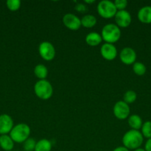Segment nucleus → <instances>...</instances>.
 <instances>
[{"mask_svg": "<svg viewBox=\"0 0 151 151\" xmlns=\"http://www.w3.org/2000/svg\"><path fill=\"white\" fill-rule=\"evenodd\" d=\"M11 151H18V150H11Z\"/></svg>", "mask_w": 151, "mask_h": 151, "instance_id": "7c9ffc66", "label": "nucleus"}, {"mask_svg": "<svg viewBox=\"0 0 151 151\" xmlns=\"http://www.w3.org/2000/svg\"><path fill=\"white\" fill-rule=\"evenodd\" d=\"M36 95L42 100H47L53 96V88L47 80H38L34 85Z\"/></svg>", "mask_w": 151, "mask_h": 151, "instance_id": "20e7f679", "label": "nucleus"}, {"mask_svg": "<svg viewBox=\"0 0 151 151\" xmlns=\"http://www.w3.org/2000/svg\"><path fill=\"white\" fill-rule=\"evenodd\" d=\"M144 137L142 133L136 130H130L124 134L122 137V144L124 147L130 150L139 148L143 144Z\"/></svg>", "mask_w": 151, "mask_h": 151, "instance_id": "f257e3e1", "label": "nucleus"}, {"mask_svg": "<svg viewBox=\"0 0 151 151\" xmlns=\"http://www.w3.org/2000/svg\"><path fill=\"white\" fill-rule=\"evenodd\" d=\"M100 52L102 58L109 61L115 60L118 55V51L115 45L109 43H105L101 47Z\"/></svg>", "mask_w": 151, "mask_h": 151, "instance_id": "9b49d317", "label": "nucleus"}, {"mask_svg": "<svg viewBox=\"0 0 151 151\" xmlns=\"http://www.w3.org/2000/svg\"><path fill=\"white\" fill-rule=\"evenodd\" d=\"M34 75L39 80H45L48 75V69L44 64H37L34 68Z\"/></svg>", "mask_w": 151, "mask_h": 151, "instance_id": "6ab92c4d", "label": "nucleus"}, {"mask_svg": "<svg viewBox=\"0 0 151 151\" xmlns=\"http://www.w3.org/2000/svg\"><path fill=\"white\" fill-rule=\"evenodd\" d=\"M113 151H130L127 148H126L124 146H119V147H115Z\"/></svg>", "mask_w": 151, "mask_h": 151, "instance_id": "cd10ccee", "label": "nucleus"}, {"mask_svg": "<svg viewBox=\"0 0 151 151\" xmlns=\"http://www.w3.org/2000/svg\"><path fill=\"white\" fill-rule=\"evenodd\" d=\"M97 23V19L94 16L90 14L85 15L81 19V26L85 28H92L96 26Z\"/></svg>", "mask_w": 151, "mask_h": 151, "instance_id": "a211bd4d", "label": "nucleus"}, {"mask_svg": "<svg viewBox=\"0 0 151 151\" xmlns=\"http://www.w3.org/2000/svg\"><path fill=\"white\" fill-rule=\"evenodd\" d=\"M114 19H115V24L119 28L127 27L130 26L132 22L131 15L126 10L117 11L115 16H114Z\"/></svg>", "mask_w": 151, "mask_h": 151, "instance_id": "1a4fd4ad", "label": "nucleus"}, {"mask_svg": "<svg viewBox=\"0 0 151 151\" xmlns=\"http://www.w3.org/2000/svg\"><path fill=\"white\" fill-rule=\"evenodd\" d=\"M138 19L143 24H151V6H144L139 10Z\"/></svg>", "mask_w": 151, "mask_h": 151, "instance_id": "ddd939ff", "label": "nucleus"}, {"mask_svg": "<svg viewBox=\"0 0 151 151\" xmlns=\"http://www.w3.org/2000/svg\"><path fill=\"white\" fill-rule=\"evenodd\" d=\"M13 128V120L8 114L0 115V135L7 134Z\"/></svg>", "mask_w": 151, "mask_h": 151, "instance_id": "f8f14e48", "label": "nucleus"}, {"mask_svg": "<svg viewBox=\"0 0 151 151\" xmlns=\"http://www.w3.org/2000/svg\"><path fill=\"white\" fill-rule=\"evenodd\" d=\"M30 128L25 123H19L13 126L10 132V137L14 142L24 143L30 135Z\"/></svg>", "mask_w": 151, "mask_h": 151, "instance_id": "7ed1b4c3", "label": "nucleus"}, {"mask_svg": "<svg viewBox=\"0 0 151 151\" xmlns=\"http://www.w3.org/2000/svg\"><path fill=\"white\" fill-rule=\"evenodd\" d=\"M136 99H137V94L136 91H133V90L127 91L123 96V101L128 105L134 103Z\"/></svg>", "mask_w": 151, "mask_h": 151, "instance_id": "412c9836", "label": "nucleus"}, {"mask_svg": "<svg viewBox=\"0 0 151 151\" xmlns=\"http://www.w3.org/2000/svg\"><path fill=\"white\" fill-rule=\"evenodd\" d=\"M97 12L99 16L103 19H110L114 18L117 10L113 1L109 0H102L97 5Z\"/></svg>", "mask_w": 151, "mask_h": 151, "instance_id": "39448f33", "label": "nucleus"}, {"mask_svg": "<svg viewBox=\"0 0 151 151\" xmlns=\"http://www.w3.org/2000/svg\"><path fill=\"white\" fill-rule=\"evenodd\" d=\"M136 52L131 47H124L119 53L120 60L125 65H132L136 62Z\"/></svg>", "mask_w": 151, "mask_h": 151, "instance_id": "9d476101", "label": "nucleus"}, {"mask_svg": "<svg viewBox=\"0 0 151 151\" xmlns=\"http://www.w3.org/2000/svg\"><path fill=\"white\" fill-rule=\"evenodd\" d=\"M36 145V142L34 139L28 138L25 142L23 143V147L25 151H34Z\"/></svg>", "mask_w": 151, "mask_h": 151, "instance_id": "b1692460", "label": "nucleus"}, {"mask_svg": "<svg viewBox=\"0 0 151 151\" xmlns=\"http://www.w3.org/2000/svg\"><path fill=\"white\" fill-rule=\"evenodd\" d=\"M74 9H75L77 12H78V13H85V12L88 10V9H87V5L84 4H82V3H78V4L75 6Z\"/></svg>", "mask_w": 151, "mask_h": 151, "instance_id": "a878e982", "label": "nucleus"}, {"mask_svg": "<svg viewBox=\"0 0 151 151\" xmlns=\"http://www.w3.org/2000/svg\"><path fill=\"white\" fill-rule=\"evenodd\" d=\"M141 133L144 138L151 139V121H146L144 122L141 128Z\"/></svg>", "mask_w": 151, "mask_h": 151, "instance_id": "4be33fe9", "label": "nucleus"}, {"mask_svg": "<svg viewBox=\"0 0 151 151\" xmlns=\"http://www.w3.org/2000/svg\"><path fill=\"white\" fill-rule=\"evenodd\" d=\"M38 53L43 60L51 61L56 56V50L53 44L49 41H42L38 46Z\"/></svg>", "mask_w": 151, "mask_h": 151, "instance_id": "423d86ee", "label": "nucleus"}, {"mask_svg": "<svg viewBox=\"0 0 151 151\" xmlns=\"http://www.w3.org/2000/svg\"><path fill=\"white\" fill-rule=\"evenodd\" d=\"M113 3L115 4L117 11L125 10L126 7H127V4H128L127 0H115Z\"/></svg>", "mask_w": 151, "mask_h": 151, "instance_id": "393cba45", "label": "nucleus"}, {"mask_svg": "<svg viewBox=\"0 0 151 151\" xmlns=\"http://www.w3.org/2000/svg\"><path fill=\"white\" fill-rule=\"evenodd\" d=\"M127 119H128V125L131 129L139 131V129L142 128L143 121L140 116L137 114H133L129 116Z\"/></svg>", "mask_w": 151, "mask_h": 151, "instance_id": "dca6fc26", "label": "nucleus"}, {"mask_svg": "<svg viewBox=\"0 0 151 151\" xmlns=\"http://www.w3.org/2000/svg\"><path fill=\"white\" fill-rule=\"evenodd\" d=\"M133 71L138 76H142L146 73L147 68L142 62H135L133 64Z\"/></svg>", "mask_w": 151, "mask_h": 151, "instance_id": "aec40b11", "label": "nucleus"}, {"mask_svg": "<svg viewBox=\"0 0 151 151\" xmlns=\"http://www.w3.org/2000/svg\"><path fill=\"white\" fill-rule=\"evenodd\" d=\"M95 1L94 0H85L84 1V3H86V4H92V3H94Z\"/></svg>", "mask_w": 151, "mask_h": 151, "instance_id": "c85d7f7f", "label": "nucleus"}, {"mask_svg": "<svg viewBox=\"0 0 151 151\" xmlns=\"http://www.w3.org/2000/svg\"><path fill=\"white\" fill-rule=\"evenodd\" d=\"M133 151H145V150L144 148H141V147H139V148L136 149V150H134Z\"/></svg>", "mask_w": 151, "mask_h": 151, "instance_id": "c756f323", "label": "nucleus"}, {"mask_svg": "<svg viewBox=\"0 0 151 151\" xmlns=\"http://www.w3.org/2000/svg\"><path fill=\"white\" fill-rule=\"evenodd\" d=\"M0 147L5 151L13 150L14 147V142L12 139L10 135L4 134L0 136Z\"/></svg>", "mask_w": 151, "mask_h": 151, "instance_id": "2eb2a0df", "label": "nucleus"}, {"mask_svg": "<svg viewBox=\"0 0 151 151\" xmlns=\"http://www.w3.org/2000/svg\"><path fill=\"white\" fill-rule=\"evenodd\" d=\"M52 147L53 145L50 140L47 139H41L36 142L34 151H51Z\"/></svg>", "mask_w": 151, "mask_h": 151, "instance_id": "f3484780", "label": "nucleus"}, {"mask_svg": "<svg viewBox=\"0 0 151 151\" xmlns=\"http://www.w3.org/2000/svg\"><path fill=\"white\" fill-rule=\"evenodd\" d=\"M145 151H151V139H148L144 145Z\"/></svg>", "mask_w": 151, "mask_h": 151, "instance_id": "bb28decb", "label": "nucleus"}, {"mask_svg": "<svg viewBox=\"0 0 151 151\" xmlns=\"http://www.w3.org/2000/svg\"><path fill=\"white\" fill-rule=\"evenodd\" d=\"M103 39L101 34L96 32H92L87 34L85 37V42L90 47H96L102 42Z\"/></svg>", "mask_w": 151, "mask_h": 151, "instance_id": "4468645a", "label": "nucleus"}, {"mask_svg": "<svg viewBox=\"0 0 151 151\" xmlns=\"http://www.w3.org/2000/svg\"><path fill=\"white\" fill-rule=\"evenodd\" d=\"M63 24L68 29L73 31H76L81 27V19L73 13H67L62 18Z\"/></svg>", "mask_w": 151, "mask_h": 151, "instance_id": "6e6552de", "label": "nucleus"}, {"mask_svg": "<svg viewBox=\"0 0 151 151\" xmlns=\"http://www.w3.org/2000/svg\"><path fill=\"white\" fill-rule=\"evenodd\" d=\"M130 109L128 104L123 100L116 102L113 106V114L120 120H124L130 116Z\"/></svg>", "mask_w": 151, "mask_h": 151, "instance_id": "0eeeda50", "label": "nucleus"}, {"mask_svg": "<svg viewBox=\"0 0 151 151\" xmlns=\"http://www.w3.org/2000/svg\"><path fill=\"white\" fill-rule=\"evenodd\" d=\"M7 7L10 11H16L21 7L20 0H7L6 1Z\"/></svg>", "mask_w": 151, "mask_h": 151, "instance_id": "5701e85b", "label": "nucleus"}, {"mask_svg": "<svg viewBox=\"0 0 151 151\" xmlns=\"http://www.w3.org/2000/svg\"><path fill=\"white\" fill-rule=\"evenodd\" d=\"M121 32L120 28L115 24H107L102 29L101 35L105 43L114 44L121 38Z\"/></svg>", "mask_w": 151, "mask_h": 151, "instance_id": "f03ea898", "label": "nucleus"}]
</instances>
